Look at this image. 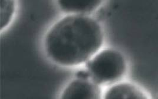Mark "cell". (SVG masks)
<instances>
[{"label": "cell", "mask_w": 158, "mask_h": 99, "mask_svg": "<svg viewBox=\"0 0 158 99\" xmlns=\"http://www.w3.org/2000/svg\"><path fill=\"white\" fill-rule=\"evenodd\" d=\"M102 92L98 84L92 79H77L68 85L61 99H101Z\"/></svg>", "instance_id": "3"}, {"label": "cell", "mask_w": 158, "mask_h": 99, "mask_svg": "<svg viewBox=\"0 0 158 99\" xmlns=\"http://www.w3.org/2000/svg\"><path fill=\"white\" fill-rule=\"evenodd\" d=\"M103 37L97 20L83 14L68 15L56 23L47 34V53L60 64H79L99 50Z\"/></svg>", "instance_id": "1"}, {"label": "cell", "mask_w": 158, "mask_h": 99, "mask_svg": "<svg viewBox=\"0 0 158 99\" xmlns=\"http://www.w3.org/2000/svg\"><path fill=\"white\" fill-rule=\"evenodd\" d=\"M15 10V2L13 0L1 1V28L9 23Z\"/></svg>", "instance_id": "6"}, {"label": "cell", "mask_w": 158, "mask_h": 99, "mask_svg": "<svg viewBox=\"0 0 158 99\" xmlns=\"http://www.w3.org/2000/svg\"><path fill=\"white\" fill-rule=\"evenodd\" d=\"M104 99H148L136 86L122 83L112 86L106 93Z\"/></svg>", "instance_id": "4"}, {"label": "cell", "mask_w": 158, "mask_h": 99, "mask_svg": "<svg viewBox=\"0 0 158 99\" xmlns=\"http://www.w3.org/2000/svg\"><path fill=\"white\" fill-rule=\"evenodd\" d=\"M76 76L78 79L85 80L91 79L90 74L87 70H80L76 73Z\"/></svg>", "instance_id": "7"}, {"label": "cell", "mask_w": 158, "mask_h": 99, "mask_svg": "<svg viewBox=\"0 0 158 99\" xmlns=\"http://www.w3.org/2000/svg\"><path fill=\"white\" fill-rule=\"evenodd\" d=\"M60 6L67 12L89 13L101 3L98 0H60Z\"/></svg>", "instance_id": "5"}, {"label": "cell", "mask_w": 158, "mask_h": 99, "mask_svg": "<svg viewBox=\"0 0 158 99\" xmlns=\"http://www.w3.org/2000/svg\"><path fill=\"white\" fill-rule=\"evenodd\" d=\"M91 79L100 84H110L122 77L126 71V61L122 54L113 49L98 53L86 63Z\"/></svg>", "instance_id": "2"}]
</instances>
